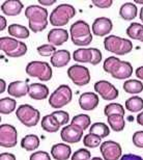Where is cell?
Wrapping results in <instances>:
<instances>
[{
    "label": "cell",
    "mask_w": 143,
    "mask_h": 160,
    "mask_svg": "<svg viewBox=\"0 0 143 160\" xmlns=\"http://www.w3.org/2000/svg\"><path fill=\"white\" fill-rule=\"evenodd\" d=\"M25 17L28 19L30 30L34 33L45 30L49 23V12L41 5H29L25 9Z\"/></svg>",
    "instance_id": "6da1fadb"
},
{
    "label": "cell",
    "mask_w": 143,
    "mask_h": 160,
    "mask_svg": "<svg viewBox=\"0 0 143 160\" xmlns=\"http://www.w3.org/2000/svg\"><path fill=\"white\" fill-rule=\"evenodd\" d=\"M69 36H71L73 44L81 48L88 46L93 42V33L90 31V26L87 22L83 20H78L71 25Z\"/></svg>",
    "instance_id": "7a4b0ae2"
},
{
    "label": "cell",
    "mask_w": 143,
    "mask_h": 160,
    "mask_svg": "<svg viewBox=\"0 0 143 160\" xmlns=\"http://www.w3.org/2000/svg\"><path fill=\"white\" fill-rule=\"evenodd\" d=\"M76 16V8L69 3L57 5L51 12L49 22L54 27H63Z\"/></svg>",
    "instance_id": "3957f363"
},
{
    "label": "cell",
    "mask_w": 143,
    "mask_h": 160,
    "mask_svg": "<svg viewBox=\"0 0 143 160\" xmlns=\"http://www.w3.org/2000/svg\"><path fill=\"white\" fill-rule=\"evenodd\" d=\"M105 50L115 55H126L133 50L131 40L123 39L117 36H108L104 40Z\"/></svg>",
    "instance_id": "277c9868"
},
{
    "label": "cell",
    "mask_w": 143,
    "mask_h": 160,
    "mask_svg": "<svg viewBox=\"0 0 143 160\" xmlns=\"http://www.w3.org/2000/svg\"><path fill=\"white\" fill-rule=\"evenodd\" d=\"M0 49L8 57H22L27 53V45L12 37L0 38Z\"/></svg>",
    "instance_id": "5b68a950"
},
{
    "label": "cell",
    "mask_w": 143,
    "mask_h": 160,
    "mask_svg": "<svg viewBox=\"0 0 143 160\" xmlns=\"http://www.w3.org/2000/svg\"><path fill=\"white\" fill-rule=\"evenodd\" d=\"M25 72L30 77L40 79L41 81H49L53 76V71L51 66L46 62L32 60L28 62Z\"/></svg>",
    "instance_id": "8992f818"
},
{
    "label": "cell",
    "mask_w": 143,
    "mask_h": 160,
    "mask_svg": "<svg viewBox=\"0 0 143 160\" xmlns=\"http://www.w3.org/2000/svg\"><path fill=\"white\" fill-rule=\"evenodd\" d=\"M72 88L66 84H61L54 91L49 97V105L54 109H60L72 102Z\"/></svg>",
    "instance_id": "52a82bcc"
},
{
    "label": "cell",
    "mask_w": 143,
    "mask_h": 160,
    "mask_svg": "<svg viewBox=\"0 0 143 160\" xmlns=\"http://www.w3.org/2000/svg\"><path fill=\"white\" fill-rule=\"evenodd\" d=\"M16 117L18 118V120L24 126H26L28 128L36 126L41 120L40 111L29 104L20 105L18 107V109L16 110Z\"/></svg>",
    "instance_id": "ba28073f"
},
{
    "label": "cell",
    "mask_w": 143,
    "mask_h": 160,
    "mask_svg": "<svg viewBox=\"0 0 143 160\" xmlns=\"http://www.w3.org/2000/svg\"><path fill=\"white\" fill-rule=\"evenodd\" d=\"M68 76L75 85L84 86L90 82V72L82 65H73L68 69Z\"/></svg>",
    "instance_id": "9c48e42d"
},
{
    "label": "cell",
    "mask_w": 143,
    "mask_h": 160,
    "mask_svg": "<svg viewBox=\"0 0 143 160\" xmlns=\"http://www.w3.org/2000/svg\"><path fill=\"white\" fill-rule=\"evenodd\" d=\"M18 142L17 129L9 124L0 126V146L3 148H14Z\"/></svg>",
    "instance_id": "30bf717a"
},
{
    "label": "cell",
    "mask_w": 143,
    "mask_h": 160,
    "mask_svg": "<svg viewBox=\"0 0 143 160\" xmlns=\"http://www.w3.org/2000/svg\"><path fill=\"white\" fill-rule=\"evenodd\" d=\"M94 91L106 101H113L118 98L119 92L112 83L107 80H100L94 83Z\"/></svg>",
    "instance_id": "8fae6325"
},
{
    "label": "cell",
    "mask_w": 143,
    "mask_h": 160,
    "mask_svg": "<svg viewBox=\"0 0 143 160\" xmlns=\"http://www.w3.org/2000/svg\"><path fill=\"white\" fill-rule=\"evenodd\" d=\"M100 151L104 160H119L122 156V146L113 140H106L102 142Z\"/></svg>",
    "instance_id": "7c38bea8"
},
{
    "label": "cell",
    "mask_w": 143,
    "mask_h": 160,
    "mask_svg": "<svg viewBox=\"0 0 143 160\" xmlns=\"http://www.w3.org/2000/svg\"><path fill=\"white\" fill-rule=\"evenodd\" d=\"M83 135V130L73 124L66 125L60 132V137L65 143H77L82 139Z\"/></svg>",
    "instance_id": "4fadbf2b"
},
{
    "label": "cell",
    "mask_w": 143,
    "mask_h": 160,
    "mask_svg": "<svg viewBox=\"0 0 143 160\" xmlns=\"http://www.w3.org/2000/svg\"><path fill=\"white\" fill-rule=\"evenodd\" d=\"M113 29V23L111 19L107 17L97 18L91 25V31L97 37H108Z\"/></svg>",
    "instance_id": "5bb4252c"
},
{
    "label": "cell",
    "mask_w": 143,
    "mask_h": 160,
    "mask_svg": "<svg viewBox=\"0 0 143 160\" xmlns=\"http://www.w3.org/2000/svg\"><path fill=\"white\" fill-rule=\"evenodd\" d=\"M133 74V67L129 62H125V60L118 59L114 66V68L111 71L110 75L112 76L114 79L117 80H123L129 79L132 77Z\"/></svg>",
    "instance_id": "9a60e30c"
},
{
    "label": "cell",
    "mask_w": 143,
    "mask_h": 160,
    "mask_svg": "<svg viewBox=\"0 0 143 160\" xmlns=\"http://www.w3.org/2000/svg\"><path fill=\"white\" fill-rule=\"evenodd\" d=\"M100 100H98V95L94 92H83L79 97V106L81 107L82 110L91 111L94 110L98 106Z\"/></svg>",
    "instance_id": "2e32d148"
},
{
    "label": "cell",
    "mask_w": 143,
    "mask_h": 160,
    "mask_svg": "<svg viewBox=\"0 0 143 160\" xmlns=\"http://www.w3.org/2000/svg\"><path fill=\"white\" fill-rule=\"evenodd\" d=\"M48 42L53 46H61L69 40V32L64 28H52L48 33Z\"/></svg>",
    "instance_id": "e0dca14e"
},
{
    "label": "cell",
    "mask_w": 143,
    "mask_h": 160,
    "mask_svg": "<svg viewBox=\"0 0 143 160\" xmlns=\"http://www.w3.org/2000/svg\"><path fill=\"white\" fill-rule=\"evenodd\" d=\"M24 8V4L20 0H6L1 4V12L8 17L20 15Z\"/></svg>",
    "instance_id": "ac0fdd59"
},
{
    "label": "cell",
    "mask_w": 143,
    "mask_h": 160,
    "mask_svg": "<svg viewBox=\"0 0 143 160\" xmlns=\"http://www.w3.org/2000/svg\"><path fill=\"white\" fill-rule=\"evenodd\" d=\"M49 88L47 85L43 84V83H31V84H29L28 96L33 100H45V99L49 97Z\"/></svg>",
    "instance_id": "d6986e66"
},
{
    "label": "cell",
    "mask_w": 143,
    "mask_h": 160,
    "mask_svg": "<svg viewBox=\"0 0 143 160\" xmlns=\"http://www.w3.org/2000/svg\"><path fill=\"white\" fill-rule=\"evenodd\" d=\"M29 85L24 81H12L7 86V94L15 98H22L28 95Z\"/></svg>",
    "instance_id": "ffe728a7"
},
{
    "label": "cell",
    "mask_w": 143,
    "mask_h": 160,
    "mask_svg": "<svg viewBox=\"0 0 143 160\" xmlns=\"http://www.w3.org/2000/svg\"><path fill=\"white\" fill-rule=\"evenodd\" d=\"M71 60V53L65 49L57 50L55 53L51 56L50 62L54 68H63L65 67Z\"/></svg>",
    "instance_id": "44dd1931"
},
{
    "label": "cell",
    "mask_w": 143,
    "mask_h": 160,
    "mask_svg": "<svg viewBox=\"0 0 143 160\" xmlns=\"http://www.w3.org/2000/svg\"><path fill=\"white\" fill-rule=\"evenodd\" d=\"M51 155L55 160H68L72 155V149L66 143H56L51 148Z\"/></svg>",
    "instance_id": "7402d4cb"
},
{
    "label": "cell",
    "mask_w": 143,
    "mask_h": 160,
    "mask_svg": "<svg viewBox=\"0 0 143 160\" xmlns=\"http://www.w3.org/2000/svg\"><path fill=\"white\" fill-rule=\"evenodd\" d=\"M138 8L135 3L133 2H126L120 6L119 8V16L120 18L126 21H132L137 17Z\"/></svg>",
    "instance_id": "603a6c76"
},
{
    "label": "cell",
    "mask_w": 143,
    "mask_h": 160,
    "mask_svg": "<svg viewBox=\"0 0 143 160\" xmlns=\"http://www.w3.org/2000/svg\"><path fill=\"white\" fill-rule=\"evenodd\" d=\"M7 32L12 38H15V39H28L30 36L29 29L27 27L23 26V25L20 24H11L7 27Z\"/></svg>",
    "instance_id": "cb8c5ba5"
},
{
    "label": "cell",
    "mask_w": 143,
    "mask_h": 160,
    "mask_svg": "<svg viewBox=\"0 0 143 160\" xmlns=\"http://www.w3.org/2000/svg\"><path fill=\"white\" fill-rule=\"evenodd\" d=\"M41 126H42L43 130L49 133H55L61 127L52 114H47V116L44 117L41 121Z\"/></svg>",
    "instance_id": "d4e9b609"
},
{
    "label": "cell",
    "mask_w": 143,
    "mask_h": 160,
    "mask_svg": "<svg viewBox=\"0 0 143 160\" xmlns=\"http://www.w3.org/2000/svg\"><path fill=\"white\" fill-rule=\"evenodd\" d=\"M40 138L36 134H28L21 140V147L28 152H32L40 147Z\"/></svg>",
    "instance_id": "484cf974"
},
{
    "label": "cell",
    "mask_w": 143,
    "mask_h": 160,
    "mask_svg": "<svg viewBox=\"0 0 143 160\" xmlns=\"http://www.w3.org/2000/svg\"><path fill=\"white\" fill-rule=\"evenodd\" d=\"M123 117L125 116H122V114H111V116L107 117L109 127L115 132H122L126 126V121Z\"/></svg>",
    "instance_id": "4316f807"
},
{
    "label": "cell",
    "mask_w": 143,
    "mask_h": 160,
    "mask_svg": "<svg viewBox=\"0 0 143 160\" xmlns=\"http://www.w3.org/2000/svg\"><path fill=\"white\" fill-rule=\"evenodd\" d=\"M73 58L75 62L82 63H90L93 60V53L90 48H79L73 53Z\"/></svg>",
    "instance_id": "83f0119b"
},
{
    "label": "cell",
    "mask_w": 143,
    "mask_h": 160,
    "mask_svg": "<svg viewBox=\"0 0 143 160\" xmlns=\"http://www.w3.org/2000/svg\"><path fill=\"white\" fill-rule=\"evenodd\" d=\"M122 88L126 94H140L143 91V83L138 79H128L123 82Z\"/></svg>",
    "instance_id": "f1b7e54d"
},
{
    "label": "cell",
    "mask_w": 143,
    "mask_h": 160,
    "mask_svg": "<svg viewBox=\"0 0 143 160\" xmlns=\"http://www.w3.org/2000/svg\"><path fill=\"white\" fill-rule=\"evenodd\" d=\"M89 133L94 134L101 138H105L110 134V128L107 126V124L102 123V122H97L93 124L89 128Z\"/></svg>",
    "instance_id": "f546056e"
},
{
    "label": "cell",
    "mask_w": 143,
    "mask_h": 160,
    "mask_svg": "<svg viewBox=\"0 0 143 160\" xmlns=\"http://www.w3.org/2000/svg\"><path fill=\"white\" fill-rule=\"evenodd\" d=\"M126 36L130 39L135 40V41H140L143 33V25L137 22H133L129 25V27L126 28Z\"/></svg>",
    "instance_id": "4dcf8cb0"
},
{
    "label": "cell",
    "mask_w": 143,
    "mask_h": 160,
    "mask_svg": "<svg viewBox=\"0 0 143 160\" xmlns=\"http://www.w3.org/2000/svg\"><path fill=\"white\" fill-rule=\"evenodd\" d=\"M126 109L131 112H138L143 109V99L139 96H132L126 101Z\"/></svg>",
    "instance_id": "1f68e13d"
},
{
    "label": "cell",
    "mask_w": 143,
    "mask_h": 160,
    "mask_svg": "<svg viewBox=\"0 0 143 160\" xmlns=\"http://www.w3.org/2000/svg\"><path fill=\"white\" fill-rule=\"evenodd\" d=\"M71 124L76 125L79 128H81L82 130H86L91 126V119L88 114L85 113H81V114H77L72 119Z\"/></svg>",
    "instance_id": "d6a6232c"
},
{
    "label": "cell",
    "mask_w": 143,
    "mask_h": 160,
    "mask_svg": "<svg viewBox=\"0 0 143 160\" xmlns=\"http://www.w3.org/2000/svg\"><path fill=\"white\" fill-rule=\"evenodd\" d=\"M17 106V102L12 98H2L0 100V112L1 114H9L14 112Z\"/></svg>",
    "instance_id": "836d02e7"
},
{
    "label": "cell",
    "mask_w": 143,
    "mask_h": 160,
    "mask_svg": "<svg viewBox=\"0 0 143 160\" xmlns=\"http://www.w3.org/2000/svg\"><path fill=\"white\" fill-rule=\"evenodd\" d=\"M104 114L106 117H109L111 114H122V116H125V108L119 103H110L105 106Z\"/></svg>",
    "instance_id": "e575fe53"
},
{
    "label": "cell",
    "mask_w": 143,
    "mask_h": 160,
    "mask_svg": "<svg viewBox=\"0 0 143 160\" xmlns=\"http://www.w3.org/2000/svg\"><path fill=\"white\" fill-rule=\"evenodd\" d=\"M101 137H98L94 134L88 133L87 135H84L83 137V145L86 147V148H90V149H94L98 148V146H101Z\"/></svg>",
    "instance_id": "d590c367"
},
{
    "label": "cell",
    "mask_w": 143,
    "mask_h": 160,
    "mask_svg": "<svg viewBox=\"0 0 143 160\" xmlns=\"http://www.w3.org/2000/svg\"><path fill=\"white\" fill-rule=\"evenodd\" d=\"M37 53L40 54L41 56L44 57H48V56H52L54 53L56 52V47L53 46L51 44H44L42 46L37 47Z\"/></svg>",
    "instance_id": "8d00e7d4"
},
{
    "label": "cell",
    "mask_w": 143,
    "mask_h": 160,
    "mask_svg": "<svg viewBox=\"0 0 143 160\" xmlns=\"http://www.w3.org/2000/svg\"><path fill=\"white\" fill-rule=\"evenodd\" d=\"M51 114L57 120V122L59 123L60 126H66V124H68L69 121V112H66V111L55 110Z\"/></svg>",
    "instance_id": "74e56055"
},
{
    "label": "cell",
    "mask_w": 143,
    "mask_h": 160,
    "mask_svg": "<svg viewBox=\"0 0 143 160\" xmlns=\"http://www.w3.org/2000/svg\"><path fill=\"white\" fill-rule=\"evenodd\" d=\"M91 154L87 149H79L72 155L71 160H90Z\"/></svg>",
    "instance_id": "f35d334b"
},
{
    "label": "cell",
    "mask_w": 143,
    "mask_h": 160,
    "mask_svg": "<svg viewBox=\"0 0 143 160\" xmlns=\"http://www.w3.org/2000/svg\"><path fill=\"white\" fill-rule=\"evenodd\" d=\"M132 142H133V143H134L135 147L143 149V130L136 131V132L133 134Z\"/></svg>",
    "instance_id": "ab89813d"
},
{
    "label": "cell",
    "mask_w": 143,
    "mask_h": 160,
    "mask_svg": "<svg viewBox=\"0 0 143 160\" xmlns=\"http://www.w3.org/2000/svg\"><path fill=\"white\" fill-rule=\"evenodd\" d=\"M90 50L91 53H93V60H91L90 63L93 66H97L103 59V54H102L101 50H98V48H90Z\"/></svg>",
    "instance_id": "60d3db41"
},
{
    "label": "cell",
    "mask_w": 143,
    "mask_h": 160,
    "mask_svg": "<svg viewBox=\"0 0 143 160\" xmlns=\"http://www.w3.org/2000/svg\"><path fill=\"white\" fill-rule=\"evenodd\" d=\"M29 160H51V156L45 151H37L30 155Z\"/></svg>",
    "instance_id": "b9f144b4"
},
{
    "label": "cell",
    "mask_w": 143,
    "mask_h": 160,
    "mask_svg": "<svg viewBox=\"0 0 143 160\" xmlns=\"http://www.w3.org/2000/svg\"><path fill=\"white\" fill-rule=\"evenodd\" d=\"M91 2L98 8H109L113 4V0H93Z\"/></svg>",
    "instance_id": "7bdbcfd3"
},
{
    "label": "cell",
    "mask_w": 143,
    "mask_h": 160,
    "mask_svg": "<svg viewBox=\"0 0 143 160\" xmlns=\"http://www.w3.org/2000/svg\"><path fill=\"white\" fill-rule=\"evenodd\" d=\"M119 160H143L141 156L139 155H136V154H125L122 156V158Z\"/></svg>",
    "instance_id": "ee69618b"
},
{
    "label": "cell",
    "mask_w": 143,
    "mask_h": 160,
    "mask_svg": "<svg viewBox=\"0 0 143 160\" xmlns=\"http://www.w3.org/2000/svg\"><path fill=\"white\" fill-rule=\"evenodd\" d=\"M0 160H17V158L12 153H1L0 154Z\"/></svg>",
    "instance_id": "f6af8a7d"
},
{
    "label": "cell",
    "mask_w": 143,
    "mask_h": 160,
    "mask_svg": "<svg viewBox=\"0 0 143 160\" xmlns=\"http://www.w3.org/2000/svg\"><path fill=\"white\" fill-rule=\"evenodd\" d=\"M40 3V5H44V6H50V5H53L54 3L57 2L56 0H39L37 1Z\"/></svg>",
    "instance_id": "bcb514c9"
},
{
    "label": "cell",
    "mask_w": 143,
    "mask_h": 160,
    "mask_svg": "<svg viewBox=\"0 0 143 160\" xmlns=\"http://www.w3.org/2000/svg\"><path fill=\"white\" fill-rule=\"evenodd\" d=\"M6 27H7V21L3 16H0V30L3 31Z\"/></svg>",
    "instance_id": "7dc6e473"
},
{
    "label": "cell",
    "mask_w": 143,
    "mask_h": 160,
    "mask_svg": "<svg viewBox=\"0 0 143 160\" xmlns=\"http://www.w3.org/2000/svg\"><path fill=\"white\" fill-rule=\"evenodd\" d=\"M136 77L139 80H143V66L139 67V68L136 70Z\"/></svg>",
    "instance_id": "c3c4849f"
},
{
    "label": "cell",
    "mask_w": 143,
    "mask_h": 160,
    "mask_svg": "<svg viewBox=\"0 0 143 160\" xmlns=\"http://www.w3.org/2000/svg\"><path fill=\"white\" fill-rule=\"evenodd\" d=\"M136 121H137V123L140 125V126H143V111H141V112L138 114L137 118H136Z\"/></svg>",
    "instance_id": "681fc988"
},
{
    "label": "cell",
    "mask_w": 143,
    "mask_h": 160,
    "mask_svg": "<svg viewBox=\"0 0 143 160\" xmlns=\"http://www.w3.org/2000/svg\"><path fill=\"white\" fill-rule=\"evenodd\" d=\"M0 83H1V89H0V92H4L5 88H6V83L4 81V79H0Z\"/></svg>",
    "instance_id": "f907efd6"
},
{
    "label": "cell",
    "mask_w": 143,
    "mask_h": 160,
    "mask_svg": "<svg viewBox=\"0 0 143 160\" xmlns=\"http://www.w3.org/2000/svg\"><path fill=\"white\" fill-rule=\"evenodd\" d=\"M139 18H140V20H141V22L143 23V8L140 9V14H139Z\"/></svg>",
    "instance_id": "816d5d0a"
},
{
    "label": "cell",
    "mask_w": 143,
    "mask_h": 160,
    "mask_svg": "<svg viewBox=\"0 0 143 160\" xmlns=\"http://www.w3.org/2000/svg\"><path fill=\"white\" fill-rule=\"evenodd\" d=\"M134 2L138 3V4H143V0H135Z\"/></svg>",
    "instance_id": "f5cc1de1"
},
{
    "label": "cell",
    "mask_w": 143,
    "mask_h": 160,
    "mask_svg": "<svg viewBox=\"0 0 143 160\" xmlns=\"http://www.w3.org/2000/svg\"><path fill=\"white\" fill-rule=\"evenodd\" d=\"M128 121L129 122H133V121H134V117H132V116L128 117Z\"/></svg>",
    "instance_id": "db71d44e"
},
{
    "label": "cell",
    "mask_w": 143,
    "mask_h": 160,
    "mask_svg": "<svg viewBox=\"0 0 143 160\" xmlns=\"http://www.w3.org/2000/svg\"><path fill=\"white\" fill-rule=\"evenodd\" d=\"M90 160H104V159H102L100 157H93V158H91Z\"/></svg>",
    "instance_id": "11a10c76"
},
{
    "label": "cell",
    "mask_w": 143,
    "mask_h": 160,
    "mask_svg": "<svg viewBox=\"0 0 143 160\" xmlns=\"http://www.w3.org/2000/svg\"><path fill=\"white\" fill-rule=\"evenodd\" d=\"M140 42H142V43H143V37H142V39H141V41Z\"/></svg>",
    "instance_id": "9f6ffc18"
}]
</instances>
